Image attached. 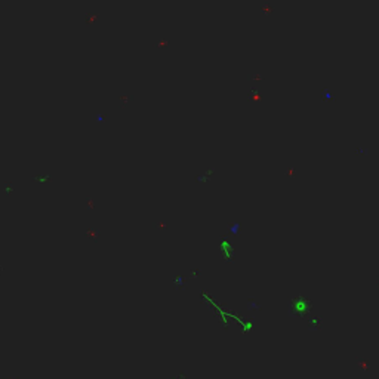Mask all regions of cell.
Instances as JSON below:
<instances>
[{"mask_svg":"<svg viewBox=\"0 0 379 379\" xmlns=\"http://www.w3.org/2000/svg\"><path fill=\"white\" fill-rule=\"evenodd\" d=\"M93 126L98 127V129H104V127L108 126V119L105 116L104 111L101 110H93Z\"/></svg>","mask_w":379,"mask_h":379,"instance_id":"1","label":"cell"},{"mask_svg":"<svg viewBox=\"0 0 379 379\" xmlns=\"http://www.w3.org/2000/svg\"><path fill=\"white\" fill-rule=\"evenodd\" d=\"M86 234H87V237H90L93 242H96L98 237L101 236V233H99L98 228H87V230H86Z\"/></svg>","mask_w":379,"mask_h":379,"instance_id":"2","label":"cell"},{"mask_svg":"<svg viewBox=\"0 0 379 379\" xmlns=\"http://www.w3.org/2000/svg\"><path fill=\"white\" fill-rule=\"evenodd\" d=\"M156 227H157V230H160V231H165L166 228L169 227V222L165 219V218H159L157 221H156Z\"/></svg>","mask_w":379,"mask_h":379,"instance_id":"3","label":"cell"},{"mask_svg":"<svg viewBox=\"0 0 379 379\" xmlns=\"http://www.w3.org/2000/svg\"><path fill=\"white\" fill-rule=\"evenodd\" d=\"M99 16V13L98 12H86L84 13V22H87V24H90L93 19H96Z\"/></svg>","mask_w":379,"mask_h":379,"instance_id":"4","label":"cell"},{"mask_svg":"<svg viewBox=\"0 0 379 379\" xmlns=\"http://www.w3.org/2000/svg\"><path fill=\"white\" fill-rule=\"evenodd\" d=\"M49 179H50V173H44V175L36 173V181H39V182H46Z\"/></svg>","mask_w":379,"mask_h":379,"instance_id":"5","label":"cell"},{"mask_svg":"<svg viewBox=\"0 0 379 379\" xmlns=\"http://www.w3.org/2000/svg\"><path fill=\"white\" fill-rule=\"evenodd\" d=\"M211 172H212V169H211V170H208V172H205V173H202V175H199L196 179H197L199 182H206V181L209 179V175H211Z\"/></svg>","mask_w":379,"mask_h":379,"instance_id":"6","label":"cell"},{"mask_svg":"<svg viewBox=\"0 0 379 379\" xmlns=\"http://www.w3.org/2000/svg\"><path fill=\"white\" fill-rule=\"evenodd\" d=\"M13 190H15V185H12L10 182H6V184H4V193H6V196H9Z\"/></svg>","mask_w":379,"mask_h":379,"instance_id":"7","label":"cell"},{"mask_svg":"<svg viewBox=\"0 0 379 379\" xmlns=\"http://www.w3.org/2000/svg\"><path fill=\"white\" fill-rule=\"evenodd\" d=\"M184 280H185V277H184V276H178V277L175 279L173 284H175L176 287H181V286H182V283H184Z\"/></svg>","mask_w":379,"mask_h":379,"instance_id":"8","label":"cell"},{"mask_svg":"<svg viewBox=\"0 0 379 379\" xmlns=\"http://www.w3.org/2000/svg\"><path fill=\"white\" fill-rule=\"evenodd\" d=\"M86 206H87L89 209H93V208H95V199H93L92 196L87 199V203H86Z\"/></svg>","mask_w":379,"mask_h":379,"instance_id":"9","label":"cell"},{"mask_svg":"<svg viewBox=\"0 0 379 379\" xmlns=\"http://www.w3.org/2000/svg\"><path fill=\"white\" fill-rule=\"evenodd\" d=\"M119 101H120V104H122V105L127 104V102H129V95H120Z\"/></svg>","mask_w":379,"mask_h":379,"instance_id":"10","label":"cell"},{"mask_svg":"<svg viewBox=\"0 0 379 379\" xmlns=\"http://www.w3.org/2000/svg\"><path fill=\"white\" fill-rule=\"evenodd\" d=\"M169 43V39H160L159 42H157V44L159 46H165V44H168Z\"/></svg>","mask_w":379,"mask_h":379,"instance_id":"11","label":"cell"},{"mask_svg":"<svg viewBox=\"0 0 379 379\" xmlns=\"http://www.w3.org/2000/svg\"><path fill=\"white\" fill-rule=\"evenodd\" d=\"M237 228H239V224H237V222L231 224V227H230V230H231L233 233H236V231H237Z\"/></svg>","mask_w":379,"mask_h":379,"instance_id":"12","label":"cell"},{"mask_svg":"<svg viewBox=\"0 0 379 379\" xmlns=\"http://www.w3.org/2000/svg\"><path fill=\"white\" fill-rule=\"evenodd\" d=\"M1 271H3V267H1V265H0V274H1Z\"/></svg>","mask_w":379,"mask_h":379,"instance_id":"13","label":"cell"}]
</instances>
